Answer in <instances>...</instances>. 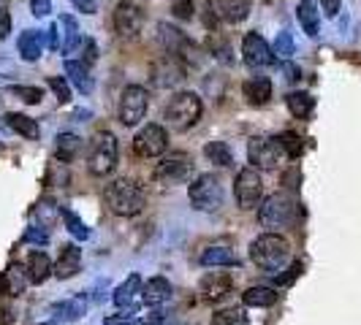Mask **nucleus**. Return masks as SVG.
Returning a JSON list of instances; mask_svg holds the SVG:
<instances>
[{"mask_svg":"<svg viewBox=\"0 0 361 325\" xmlns=\"http://www.w3.org/2000/svg\"><path fill=\"white\" fill-rule=\"evenodd\" d=\"M250 260L255 263V269H261L264 274H280L288 269L290 263V244L286 236L280 234H261L250 241Z\"/></svg>","mask_w":361,"mask_h":325,"instance_id":"1","label":"nucleus"},{"mask_svg":"<svg viewBox=\"0 0 361 325\" xmlns=\"http://www.w3.org/2000/svg\"><path fill=\"white\" fill-rule=\"evenodd\" d=\"M104 198H106V206L111 215L117 217H136L147 203V193L145 187L136 179H114L111 184H106L104 190Z\"/></svg>","mask_w":361,"mask_h":325,"instance_id":"2","label":"nucleus"},{"mask_svg":"<svg viewBox=\"0 0 361 325\" xmlns=\"http://www.w3.org/2000/svg\"><path fill=\"white\" fill-rule=\"evenodd\" d=\"M201 114H204V103L196 92H177L166 106V125L174 133H188L193 125H199Z\"/></svg>","mask_w":361,"mask_h":325,"instance_id":"3","label":"nucleus"},{"mask_svg":"<svg viewBox=\"0 0 361 325\" xmlns=\"http://www.w3.org/2000/svg\"><path fill=\"white\" fill-rule=\"evenodd\" d=\"M188 200L196 212H220L226 203L223 181L215 174H199L188 184Z\"/></svg>","mask_w":361,"mask_h":325,"instance_id":"4","label":"nucleus"},{"mask_svg":"<svg viewBox=\"0 0 361 325\" xmlns=\"http://www.w3.org/2000/svg\"><path fill=\"white\" fill-rule=\"evenodd\" d=\"M117 158H120V144L114 139V133H98L90 141V152H87V171L92 177H109L117 168Z\"/></svg>","mask_w":361,"mask_h":325,"instance_id":"5","label":"nucleus"},{"mask_svg":"<svg viewBox=\"0 0 361 325\" xmlns=\"http://www.w3.org/2000/svg\"><path fill=\"white\" fill-rule=\"evenodd\" d=\"M293 215H296V203L286 193H274L261 200V206H258V222L264 228H269L271 234L280 228H288L293 222Z\"/></svg>","mask_w":361,"mask_h":325,"instance_id":"6","label":"nucleus"},{"mask_svg":"<svg viewBox=\"0 0 361 325\" xmlns=\"http://www.w3.org/2000/svg\"><path fill=\"white\" fill-rule=\"evenodd\" d=\"M234 198L236 206L242 212H250V209H258L261 200H264V179H261V171L253 168V165H245L234 179Z\"/></svg>","mask_w":361,"mask_h":325,"instance_id":"7","label":"nucleus"},{"mask_svg":"<svg viewBox=\"0 0 361 325\" xmlns=\"http://www.w3.org/2000/svg\"><path fill=\"white\" fill-rule=\"evenodd\" d=\"M147 114V90L139 84H128L123 95H120V103H117V120L126 127L139 125Z\"/></svg>","mask_w":361,"mask_h":325,"instance_id":"8","label":"nucleus"},{"mask_svg":"<svg viewBox=\"0 0 361 325\" xmlns=\"http://www.w3.org/2000/svg\"><path fill=\"white\" fill-rule=\"evenodd\" d=\"M283 158V146L277 141V136L269 139V136H253L247 141V160L253 168L258 171H271L277 168V162Z\"/></svg>","mask_w":361,"mask_h":325,"instance_id":"9","label":"nucleus"},{"mask_svg":"<svg viewBox=\"0 0 361 325\" xmlns=\"http://www.w3.org/2000/svg\"><path fill=\"white\" fill-rule=\"evenodd\" d=\"M185 63H182L180 57H174V54H163L158 57L155 63H152V68H149V82H152V87H158V90H171V87H177L185 82Z\"/></svg>","mask_w":361,"mask_h":325,"instance_id":"10","label":"nucleus"},{"mask_svg":"<svg viewBox=\"0 0 361 325\" xmlns=\"http://www.w3.org/2000/svg\"><path fill=\"white\" fill-rule=\"evenodd\" d=\"M155 30H158L155 36H158V44H161L163 52L180 57L182 63H185V60H193V54L190 52H196V44L185 36L177 25H171V22H158Z\"/></svg>","mask_w":361,"mask_h":325,"instance_id":"11","label":"nucleus"},{"mask_svg":"<svg viewBox=\"0 0 361 325\" xmlns=\"http://www.w3.org/2000/svg\"><path fill=\"white\" fill-rule=\"evenodd\" d=\"M166 149H169V133H166V127L155 125V122L145 125L136 133V139H133V152L139 158H145V160L161 158Z\"/></svg>","mask_w":361,"mask_h":325,"instance_id":"12","label":"nucleus"},{"mask_svg":"<svg viewBox=\"0 0 361 325\" xmlns=\"http://www.w3.org/2000/svg\"><path fill=\"white\" fill-rule=\"evenodd\" d=\"M190 177H193V160L188 155H182V152L158 162V168L152 171V179L158 181V184H171V187L190 181Z\"/></svg>","mask_w":361,"mask_h":325,"instance_id":"13","label":"nucleus"},{"mask_svg":"<svg viewBox=\"0 0 361 325\" xmlns=\"http://www.w3.org/2000/svg\"><path fill=\"white\" fill-rule=\"evenodd\" d=\"M242 60L250 71H261V68H269L277 63V57L271 52V46L267 44V38L258 36V33H247L242 38Z\"/></svg>","mask_w":361,"mask_h":325,"instance_id":"14","label":"nucleus"},{"mask_svg":"<svg viewBox=\"0 0 361 325\" xmlns=\"http://www.w3.org/2000/svg\"><path fill=\"white\" fill-rule=\"evenodd\" d=\"M111 25H114V33L120 38H136L145 27V14L136 3L130 0H123L114 6V17H111Z\"/></svg>","mask_w":361,"mask_h":325,"instance_id":"15","label":"nucleus"},{"mask_svg":"<svg viewBox=\"0 0 361 325\" xmlns=\"http://www.w3.org/2000/svg\"><path fill=\"white\" fill-rule=\"evenodd\" d=\"M231 276L226 271H207L199 282V293L207 298V301H220L231 293Z\"/></svg>","mask_w":361,"mask_h":325,"instance_id":"16","label":"nucleus"},{"mask_svg":"<svg viewBox=\"0 0 361 325\" xmlns=\"http://www.w3.org/2000/svg\"><path fill=\"white\" fill-rule=\"evenodd\" d=\"M44 49H47V30L41 33V30L27 27V30H22V33H19L17 52H19V57H22L25 63H36V60H41Z\"/></svg>","mask_w":361,"mask_h":325,"instance_id":"17","label":"nucleus"},{"mask_svg":"<svg viewBox=\"0 0 361 325\" xmlns=\"http://www.w3.org/2000/svg\"><path fill=\"white\" fill-rule=\"evenodd\" d=\"M82 271V250L76 244H63L57 263H54V276L57 279H73Z\"/></svg>","mask_w":361,"mask_h":325,"instance_id":"18","label":"nucleus"},{"mask_svg":"<svg viewBox=\"0 0 361 325\" xmlns=\"http://www.w3.org/2000/svg\"><path fill=\"white\" fill-rule=\"evenodd\" d=\"M25 274H27V282L30 285H44L54 274V263L49 260V255L44 253V250H33V253L27 255Z\"/></svg>","mask_w":361,"mask_h":325,"instance_id":"19","label":"nucleus"},{"mask_svg":"<svg viewBox=\"0 0 361 325\" xmlns=\"http://www.w3.org/2000/svg\"><path fill=\"white\" fill-rule=\"evenodd\" d=\"M217 17L228 25H239L250 17V8H253V0H212Z\"/></svg>","mask_w":361,"mask_h":325,"instance_id":"20","label":"nucleus"},{"mask_svg":"<svg viewBox=\"0 0 361 325\" xmlns=\"http://www.w3.org/2000/svg\"><path fill=\"white\" fill-rule=\"evenodd\" d=\"M242 95L250 106H267L271 98V82L267 76H250L242 84Z\"/></svg>","mask_w":361,"mask_h":325,"instance_id":"21","label":"nucleus"},{"mask_svg":"<svg viewBox=\"0 0 361 325\" xmlns=\"http://www.w3.org/2000/svg\"><path fill=\"white\" fill-rule=\"evenodd\" d=\"M66 79L71 82L73 90H79L82 95H90L95 90V79L90 76V68L82 60H66Z\"/></svg>","mask_w":361,"mask_h":325,"instance_id":"22","label":"nucleus"},{"mask_svg":"<svg viewBox=\"0 0 361 325\" xmlns=\"http://www.w3.org/2000/svg\"><path fill=\"white\" fill-rule=\"evenodd\" d=\"M171 293H174V288L166 276H152L142 285V298H145L147 307H161L171 298Z\"/></svg>","mask_w":361,"mask_h":325,"instance_id":"23","label":"nucleus"},{"mask_svg":"<svg viewBox=\"0 0 361 325\" xmlns=\"http://www.w3.org/2000/svg\"><path fill=\"white\" fill-rule=\"evenodd\" d=\"M85 312H87V293H85V295L66 298V301H60V304L52 307L54 323H60V320H63V323H73V320H79Z\"/></svg>","mask_w":361,"mask_h":325,"instance_id":"24","label":"nucleus"},{"mask_svg":"<svg viewBox=\"0 0 361 325\" xmlns=\"http://www.w3.org/2000/svg\"><path fill=\"white\" fill-rule=\"evenodd\" d=\"M25 282H27L25 266L11 263L8 269L0 274V293H3V295H8V298H17V295L25 293Z\"/></svg>","mask_w":361,"mask_h":325,"instance_id":"25","label":"nucleus"},{"mask_svg":"<svg viewBox=\"0 0 361 325\" xmlns=\"http://www.w3.org/2000/svg\"><path fill=\"white\" fill-rule=\"evenodd\" d=\"M199 263L207 269H231V266H239V257L228 247H204Z\"/></svg>","mask_w":361,"mask_h":325,"instance_id":"26","label":"nucleus"},{"mask_svg":"<svg viewBox=\"0 0 361 325\" xmlns=\"http://www.w3.org/2000/svg\"><path fill=\"white\" fill-rule=\"evenodd\" d=\"M296 19H299L302 30H305L310 38H318V33H321V11L315 8L312 0H302V3L296 6Z\"/></svg>","mask_w":361,"mask_h":325,"instance_id":"27","label":"nucleus"},{"mask_svg":"<svg viewBox=\"0 0 361 325\" xmlns=\"http://www.w3.org/2000/svg\"><path fill=\"white\" fill-rule=\"evenodd\" d=\"M136 293H142V276H139V274H130L123 285H117V288H114L111 301H114V307L128 309L130 304H133Z\"/></svg>","mask_w":361,"mask_h":325,"instance_id":"28","label":"nucleus"},{"mask_svg":"<svg viewBox=\"0 0 361 325\" xmlns=\"http://www.w3.org/2000/svg\"><path fill=\"white\" fill-rule=\"evenodd\" d=\"M277 298H280V293L274 288H267V285H253V288H247L242 293V301L247 304V307H274L277 304Z\"/></svg>","mask_w":361,"mask_h":325,"instance_id":"29","label":"nucleus"},{"mask_svg":"<svg viewBox=\"0 0 361 325\" xmlns=\"http://www.w3.org/2000/svg\"><path fill=\"white\" fill-rule=\"evenodd\" d=\"M6 125L11 127L14 133H19L22 139H30V141H36L38 139V122L33 120V117H27V114H19V111L6 114Z\"/></svg>","mask_w":361,"mask_h":325,"instance_id":"30","label":"nucleus"},{"mask_svg":"<svg viewBox=\"0 0 361 325\" xmlns=\"http://www.w3.org/2000/svg\"><path fill=\"white\" fill-rule=\"evenodd\" d=\"M60 25L66 27V38H63V44H60V54H71L73 49H79L82 46V30H79V22L71 17V14H63L60 17Z\"/></svg>","mask_w":361,"mask_h":325,"instance_id":"31","label":"nucleus"},{"mask_svg":"<svg viewBox=\"0 0 361 325\" xmlns=\"http://www.w3.org/2000/svg\"><path fill=\"white\" fill-rule=\"evenodd\" d=\"M54 141H57V158H60V160L63 162H71V160H76V155H79V152H82V139H79V136H76V133H57V139H54Z\"/></svg>","mask_w":361,"mask_h":325,"instance_id":"32","label":"nucleus"},{"mask_svg":"<svg viewBox=\"0 0 361 325\" xmlns=\"http://www.w3.org/2000/svg\"><path fill=\"white\" fill-rule=\"evenodd\" d=\"M286 106H288V111L296 120H305V117H310V111L315 108V98L310 92H288L286 95Z\"/></svg>","mask_w":361,"mask_h":325,"instance_id":"33","label":"nucleus"},{"mask_svg":"<svg viewBox=\"0 0 361 325\" xmlns=\"http://www.w3.org/2000/svg\"><path fill=\"white\" fill-rule=\"evenodd\" d=\"M204 158L209 162H215V165H220V168H228L234 162V152H231V146L226 144V141H209V144L204 146Z\"/></svg>","mask_w":361,"mask_h":325,"instance_id":"34","label":"nucleus"},{"mask_svg":"<svg viewBox=\"0 0 361 325\" xmlns=\"http://www.w3.org/2000/svg\"><path fill=\"white\" fill-rule=\"evenodd\" d=\"M277 141H280L283 155H286L288 160H299V158L305 155V141H302V136H299V133H293V130L280 133V136H277Z\"/></svg>","mask_w":361,"mask_h":325,"instance_id":"35","label":"nucleus"},{"mask_svg":"<svg viewBox=\"0 0 361 325\" xmlns=\"http://www.w3.org/2000/svg\"><path fill=\"white\" fill-rule=\"evenodd\" d=\"M60 217H63V222H66V228H68V234L73 236V238H79V241H87L90 238V228L85 225V219L76 215V212H71V209H60Z\"/></svg>","mask_w":361,"mask_h":325,"instance_id":"36","label":"nucleus"},{"mask_svg":"<svg viewBox=\"0 0 361 325\" xmlns=\"http://www.w3.org/2000/svg\"><path fill=\"white\" fill-rule=\"evenodd\" d=\"M271 52H274V57H277V60H290V57H293V52H296V44H293L290 30L277 33L274 44H271Z\"/></svg>","mask_w":361,"mask_h":325,"instance_id":"37","label":"nucleus"},{"mask_svg":"<svg viewBox=\"0 0 361 325\" xmlns=\"http://www.w3.org/2000/svg\"><path fill=\"white\" fill-rule=\"evenodd\" d=\"M207 46H209V52L215 54L217 60L223 63V65H234V57H231V46L223 41V38L217 36V33H209V41H207Z\"/></svg>","mask_w":361,"mask_h":325,"instance_id":"38","label":"nucleus"},{"mask_svg":"<svg viewBox=\"0 0 361 325\" xmlns=\"http://www.w3.org/2000/svg\"><path fill=\"white\" fill-rule=\"evenodd\" d=\"M47 84H49V90L54 92V98H57L60 103H71L73 87L66 76H49V82H47Z\"/></svg>","mask_w":361,"mask_h":325,"instance_id":"39","label":"nucleus"},{"mask_svg":"<svg viewBox=\"0 0 361 325\" xmlns=\"http://www.w3.org/2000/svg\"><path fill=\"white\" fill-rule=\"evenodd\" d=\"M209 325H250V320H247V314L242 309H223L212 317Z\"/></svg>","mask_w":361,"mask_h":325,"instance_id":"40","label":"nucleus"},{"mask_svg":"<svg viewBox=\"0 0 361 325\" xmlns=\"http://www.w3.org/2000/svg\"><path fill=\"white\" fill-rule=\"evenodd\" d=\"M11 92L17 95L19 101L30 103V106H36V103L44 101V90H41V87H25V84H17V87H11Z\"/></svg>","mask_w":361,"mask_h":325,"instance_id":"41","label":"nucleus"},{"mask_svg":"<svg viewBox=\"0 0 361 325\" xmlns=\"http://www.w3.org/2000/svg\"><path fill=\"white\" fill-rule=\"evenodd\" d=\"M171 14L180 19V22H188L196 14V3L193 0H171Z\"/></svg>","mask_w":361,"mask_h":325,"instance_id":"42","label":"nucleus"},{"mask_svg":"<svg viewBox=\"0 0 361 325\" xmlns=\"http://www.w3.org/2000/svg\"><path fill=\"white\" fill-rule=\"evenodd\" d=\"M22 244H38V247H44V244H49V231L47 228H38V225H30L25 236H22Z\"/></svg>","mask_w":361,"mask_h":325,"instance_id":"43","label":"nucleus"},{"mask_svg":"<svg viewBox=\"0 0 361 325\" xmlns=\"http://www.w3.org/2000/svg\"><path fill=\"white\" fill-rule=\"evenodd\" d=\"M299 271H302V263L296 260V263H290V269H286V274H283V271H280V274H274V276H271V282H274L277 288H283V285H290V282L299 276Z\"/></svg>","mask_w":361,"mask_h":325,"instance_id":"44","label":"nucleus"},{"mask_svg":"<svg viewBox=\"0 0 361 325\" xmlns=\"http://www.w3.org/2000/svg\"><path fill=\"white\" fill-rule=\"evenodd\" d=\"M82 63H85L87 68L98 63V44H95L92 38H85V41H82Z\"/></svg>","mask_w":361,"mask_h":325,"instance_id":"45","label":"nucleus"},{"mask_svg":"<svg viewBox=\"0 0 361 325\" xmlns=\"http://www.w3.org/2000/svg\"><path fill=\"white\" fill-rule=\"evenodd\" d=\"M280 73L286 76V82H290V84L302 82V68H299V65H293L290 60H283V63H280Z\"/></svg>","mask_w":361,"mask_h":325,"instance_id":"46","label":"nucleus"},{"mask_svg":"<svg viewBox=\"0 0 361 325\" xmlns=\"http://www.w3.org/2000/svg\"><path fill=\"white\" fill-rule=\"evenodd\" d=\"M133 314H136V309H123V312H117V314H109L104 317V325H130L133 323Z\"/></svg>","mask_w":361,"mask_h":325,"instance_id":"47","label":"nucleus"},{"mask_svg":"<svg viewBox=\"0 0 361 325\" xmlns=\"http://www.w3.org/2000/svg\"><path fill=\"white\" fill-rule=\"evenodd\" d=\"M60 22H52L49 27H47V49L49 52H60Z\"/></svg>","mask_w":361,"mask_h":325,"instance_id":"48","label":"nucleus"},{"mask_svg":"<svg viewBox=\"0 0 361 325\" xmlns=\"http://www.w3.org/2000/svg\"><path fill=\"white\" fill-rule=\"evenodd\" d=\"M30 14L33 17H49L52 14V0H30Z\"/></svg>","mask_w":361,"mask_h":325,"instance_id":"49","label":"nucleus"},{"mask_svg":"<svg viewBox=\"0 0 361 325\" xmlns=\"http://www.w3.org/2000/svg\"><path fill=\"white\" fill-rule=\"evenodd\" d=\"M142 323L145 325H169L171 323V314L163 312V309H155V312H149V317H145Z\"/></svg>","mask_w":361,"mask_h":325,"instance_id":"50","label":"nucleus"},{"mask_svg":"<svg viewBox=\"0 0 361 325\" xmlns=\"http://www.w3.org/2000/svg\"><path fill=\"white\" fill-rule=\"evenodd\" d=\"M217 11H215V6H212V0L207 3V8H204V27L209 30V33H215V27H217Z\"/></svg>","mask_w":361,"mask_h":325,"instance_id":"51","label":"nucleus"},{"mask_svg":"<svg viewBox=\"0 0 361 325\" xmlns=\"http://www.w3.org/2000/svg\"><path fill=\"white\" fill-rule=\"evenodd\" d=\"M321 8H324L326 17L334 19L340 14V8H343V0H321Z\"/></svg>","mask_w":361,"mask_h":325,"instance_id":"52","label":"nucleus"},{"mask_svg":"<svg viewBox=\"0 0 361 325\" xmlns=\"http://www.w3.org/2000/svg\"><path fill=\"white\" fill-rule=\"evenodd\" d=\"M73 8H79L82 14H95L98 11V0H71Z\"/></svg>","mask_w":361,"mask_h":325,"instance_id":"53","label":"nucleus"},{"mask_svg":"<svg viewBox=\"0 0 361 325\" xmlns=\"http://www.w3.org/2000/svg\"><path fill=\"white\" fill-rule=\"evenodd\" d=\"M8 33H11V17L6 8H0V41H6Z\"/></svg>","mask_w":361,"mask_h":325,"instance_id":"54","label":"nucleus"},{"mask_svg":"<svg viewBox=\"0 0 361 325\" xmlns=\"http://www.w3.org/2000/svg\"><path fill=\"white\" fill-rule=\"evenodd\" d=\"M41 325H54V323H41Z\"/></svg>","mask_w":361,"mask_h":325,"instance_id":"55","label":"nucleus"},{"mask_svg":"<svg viewBox=\"0 0 361 325\" xmlns=\"http://www.w3.org/2000/svg\"><path fill=\"white\" fill-rule=\"evenodd\" d=\"M0 106H3V101H0Z\"/></svg>","mask_w":361,"mask_h":325,"instance_id":"56","label":"nucleus"}]
</instances>
